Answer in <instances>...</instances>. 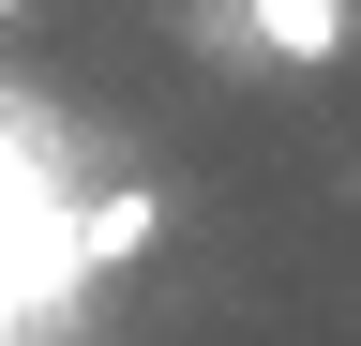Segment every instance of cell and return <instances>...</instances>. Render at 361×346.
Wrapping results in <instances>:
<instances>
[{"mask_svg":"<svg viewBox=\"0 0 361 346\" xmlns=\"http://www.w3.org/2000/svg\"><path fill=\"white\" fill-rule=\"evenodd\" d=\"M16 16H45V0H0V30H16Z\"/></svg>","mask_w":361,"mask_h":346,"instance_id":"3","label":"cell"},{"mask_svg":"<svg viewBox=\"0 0 361 346\" xmlns=\"http://www.w3.org/2000/svg\"><path fill=\"white\" fill-rule=\"evenodd\" d=\"M151 241H166V196H135V181L75 211V256H90V271H121V256H151Z\"/></svg>","mask_w":361,"mask_h":346,"instance_id":"2","label":"cell"},{"mask_svg":"<svg viewBox=\"0 0 361 346\" xmlns=\"http://www.w3.org/2000/svg\"><path fill=\"white\" fill-rule=\"evenodd\" d=\"M196 46H226V61H346V0H196Z\"/></svg>","mask_w":361,"mask_h":346,"instance_id":"1","label":"cell"}]
</instances>
